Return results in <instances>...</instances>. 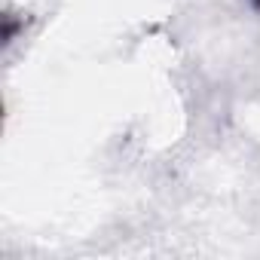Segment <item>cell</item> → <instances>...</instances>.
Listing matches in <instances>:
<instances>
[{"instance_id":"cell-1","label":"cell","mask_w":260,"mask_h":260,"mask_svg":"<svg viewBox=\"0 0 260 260\" xmlns=\"http://www.w3.org/2000/svg\"><path fill=\"white\" fill-rule=\"evenodd\" d=\"M254 7H260V0H254Z\"/></svg>"}]
</instances>
